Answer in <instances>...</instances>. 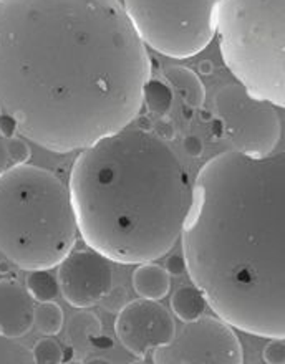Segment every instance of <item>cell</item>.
Returning a JSON list of instances; mask_svg holds the SVG:
<instances>
[{
	"label": "cell",
	"instance_id": "5bb4252c",
	"mask_svg": "<svg viewBox=\"0 0 285 364\" xmlns=\"http://www.w3.org/2000/svg\"><path fill=\"white\" fill-rule=\"evenodd\" d=\"M207 306V300L204 293L196 285L180 287L171 296V308L175 315L181 321H195L197 318L204 315Z\"/></svg>",
	"mask_w": 285,
	"mask_h": 364
},
{
	"label": "cell",
	"instance_id": "7c38bea8",
	"mask_svg": "<svg viewBox=\"0 0 285 364\" xmlns=\"http://www.w3.org/2000/svg\"><path fill=\"white\" fill-rule=\"evenodd\" d=\"M162 75L172 90H176L181 95L185 105L195 109L204 108L206 87L196 72H192L187 67H181V65H175V67H166Z\"/></svg>",
	"mask_w": 285,
	"mask_h": 364
},
{
	"label": "cell",
	"instance_id": "d590c367",
	"mask_svg": "<svg viewBox=\"0 0 285 364\" xmlns=\"http://www.w3.org/2000/svg\"><path fill=\"white\" fill-rule=\"evenodd\" d=\"M0 111H2V103H0Z\"/></svg>",
	"mask_w": 285,
	"mask_h": 364
},
{
	"label": "cell",
	"instance_id": "52a82bcc",
	"mask_svg": "<svg viewBox=\"0 0 285 364\" xmlns=\"http://www.w3.org/2000/svg\"><path fill=\"white\" fill-rule=\"evenodd\" d=\"M216 113L226 128L232 151L262 158L274 153L282 126L276 108L239 85H227L216 96Z\"/></svg>",
	"mask_w": 285,
	"mask_h": 364
},
{
	"label": "cell",
	"instance_id": "e0dca14e",
	"mask_svg": "<svg viewBox=\"0 0 285 364\" xmlns=\"http://www.w3.org/2000/svg\"><path fill=\"white\" fill-rule=\"evenodd\" d=\"M27 291L38 303L53 301L60 293L58 278H55L48 270H32L25 280Z\"/></svg>",
	"mask_w": 285,
	"mask_h": 364
},
{
	"label": "cell",
	"instance_id": "3957f363",
	"mask_svg": "<svg viewBox=\"0 0 285 364\" xmlns=\"http://www.w3.org/2000/svg\"><path fill=\"white\" fill-rule=\"evenodd\" d=\"M68 189L85 244L116 264L138 265L176 245L195 196L175 151L142 128L81 149Z\"/></svg>",
	"mask_w": 285,
	"mask_h": 364
},
{
	"label": "cell",
	"instance_id": "1f68e13d",
	"mask_svg": "<svg viewBox=\"0 0 285 364\" xmlns=\"http://www.w3.org/2000/svg\"><path fill=\"white\" fill-rule=\"evenodd\" d=\"M12 262H10L9 259L7 260H0V275H7V273H10V270H12Z\"/></svg>",
	"mask_w": 285,
	"mask_h": 364
},
{
	"label": "cell",
	"instance_id": "4316f807",
	"mask_svg": "<svg viewBox=\"0 0 285 364\" xmlns=\"http://www.w3.org/2000/svg\"><path fill=\"white\" fill-rule=\"evenodd\" d=\"M166 272L170 273V275H175V277L185 275V273L187 272V264H186L185 255L170 257L166 262Z\"/></svg>",
	"mask_w": 285,
	"mask_h": 364
},
{
	"label": "cell",
	"instance_id": "603a6c76",
	"mask_svg": "<svg viewBox=\"0 0 285 364\" xmlns=\"http://www.w3.org/2000/svg\"><path fill=\"white\" fill-rule=\"evenodd\" d=\"M264 361L269 364H285V340L284 338H271V343L264 348Z\"/></svg>",
	"mask_w": 285,
	"mask_h": 364
},
{
	"label": "cell",
	"instance_id": "f1b7e54d",
	"mask_svg": "<svg viewBox=\"0 0 285 364\" xmlns=\"http://www.w3.org/2000/svg\"><path fill=\"white\" fill-rule=\"evenodd\" d=\"M211 133H212V138L214 139H222L224 136H226V128H224V123H222V119L217 118L216 119H212V123H211Z\"/></svg>",
	"mask_w": 285,
	"mask_h": 364
},
{
	"label": "cell",
	"instance_id": "7402d4cb",
	"mask_svg": "<svg viewBox=\"0 0 285 364\" xmlns=\"http://www.w3.org/2000/svg\"><path fill=\"white\" fill-rule=\"evenodd\" d=\"M100 303L106 311L116 313V315H118V313L130 303L128 291H126L123 287H115V288H111L108 293H106L105 298Z\"/></svg>",
	"mask_w": 285,
	"mask_h": 364
},
{
	"label": "cell",
	"instance_id": "30bf717a",
	"mask_svg": "<svg viewBox=\"0 0 285 364\" xmlns=\"http://www.w3.org/2000/svg\"><path fill=\"white\" fill-rule=\"evenodd\" d=\"M110 259L93 249L71 250L60 262L57 278L65 301L73 308H90L113 288Z\"/></svg>",
	"mask_w": 285,
	"mask_h": 364
},
{
	"label": "cell",
	"instance_id": "d6a6232c",
	"mask_svg": "<svg viewBox=\"0 0 285 364\" xmlns=\"http://www.w3.org/2000/svg\"><path fill=\"white\" fill-rule=\"evenodd\" d=\"M83 363H88V364H98V363L108 364L110 361L108 360H103V358H100V356H95V358H90V360H85Z\"/></svg>",
	"mask_w": 285,
	"mask_h": 364
},
{
	"label": "cell",
	"instance_id": "5b68a950",
	"mask_svg": "<svg viewBox=\"0 0 285 364\" xmlns=\"http://www.w3.org/2000/svg\"><path fill=\"white\" fill-rule=\"evenodd\" d=\"M216 33L239 83L285 109V0H221Z\"/></svg>",
	"mask_w": 285,
	"mask_h": 364
},
{
	"label": "cell",
	"instance_id": "f546056e",
	"mask_svg": "<svg viewBox=\"0 0 285 364\" xmlns=\"http://www.w3.org/2000/svg\"><path fill=\"white\" fill-rule=\"evenodd\" d=\"M91 346L100 348V350H110V348L113 346V341H111L108 336H105L103 333H101V335H98V336L95 338L93 343H91Z\"/></svg>",
	"mask_w": 285,
	"mask_h": 364
},
{
	"label": "cell",
	"instance_id": "9c48e42d",
	"mask_svg": "<svg viewBox=\"0 0 285 364\" xmlns=\"http://www.w3.org/2000/svg\"><path fill=\"white\" fill-rule=\"evenodd\" d=\"M115 333L131 355L142 360L147 353L167 345L176 336V325L171 313L157 300L140 298L118 313Z\"/></svg>",
	"mask_w": 285,
	"mask_h": 364
},
{
	"label": "cell",
	"instance_id": "4fadbf2b",
	"mask_svg": "<svg viewBox=\"0 0 285 364\" xmlns=\"http://www.w3.org/2000/svg\"><path fill=\"white\" fill-rule=\"evenodd\" d=\"M133 288L141 298L161 300L171 288L170 273L151 262L140 264L138 269L133 272Z\"/></svg>",
	"mask_w": 285,
	"mask_h": 364
},
{
	"label": "cell",
	"instance_id": "2e32d148",
	"mask_svg": "<svg viewBox=\"0 0 285 364\" xmlns=\"http://www.w3.org/2000/svg\"><path fill=\"white\" fill-rule=\"evenodd\" d=\"M142 103H146L147 109L152 114L165 118L172 108L175 103V90L167 82L161 80H150L145 87V96H142Z\"/></svg>",
	"mask_w": 285,
	"mask_h": 364
},
{
	"label": "cell",
	"instance_id": "d4e9b609",
	"mask_svg": "<svg viewBox=\"0 0 285 364\" xmlns=\"http://www.w3.org/2000/svg\"><path fill=\"white\" fill-rule=\"evenodd\" d=\"M17 133H19L17 119L9 113H0V134H2V138L5 139L15 138Z\"/></svg>",
	"mask_w": 285,
	"mask_h": 364
},
{
	"label": "cell",
	"instance_id": "8fae6325",
	"mask_svg": "<svg viewBox=\"0 0 285 364\" xmlns=\"http://www.w3.org/2000/svg\"><path fill=\"white\" fill-rule=\"evenodd\" d=\"M35 306L32 296L14 280H0V335L22 338L32 330Z\"/></svg>",
	"mask_w": 285,
	"mask_h": 364
},
{
	"label": "cell",
	"instance_id": "cb8c5ba5",
	"mask_svg": "<svg viewBox=\"0 0 285 364\" xmlns=\"http://www.w3.org/2000/svg\"><path fill=\"white\" fill-rule=\"evenodd\" d=\"M182 148H185L186 154L192 159L201 158L202 153H204V143L197 134H187L185 139H182Z\"/></svg>",
	"mask_w": 285,
	"mask_h": 364
},
{
	"label": "cell",
	"instance_id": "484cf974",
	"mask_svg": "<svg viewBox=\"0 0 285 364\" xmlns=\"http://www.w3.org/2000/svg\"><path fill=\"white\" fill-rule=\"evenodd\" d=\"M152 133H155L156 136H160L162 141H171V139H175L176 129H175V124H172L170 119L160 118L155 123V126H152Z\"/></svg>",
	"mask_w": 285,
	"mask_h": 364
},
{
	"label": "cell",
	"instance_id": "8992f818",
	"mask_svg": "<svg viewBox=\"0 0 285 364\" xmlns=\"http://www.w3.org/2000/svg\"><path fill=\"white\" fill-rule=\"evenodd\" d=\"M221 0H125L145 45L170 58L196 57L217 32Z\"/></svg>",
	"mask_w": 285,
	"mask_h": 364
},
{
	"label": "cell",
	"instance_id": "7a4b0ae2",
	"mask_svg": "<svg viewBox=\"0 0 285 364\" xmlns=\"http://www.w3.org/2000/svg\"><path fill=\"white\" fill-rule=\"evenodd\" d=\"M181 239L187 273L219 318L285 340V151L207 161Z\"/></svg>",
	"mask_w": 285,
	"mask_h": 364
},
{
	"label": "cell",
	"instance_id": "83f0119b",
	"mask_svg": "<svg viewBox=\"0 0 285 364\" xmlns=\"http://www.w3.org/2000/svg\"><path fill=\"white\" fill-rule=\"evenodd\" d=\"M9 168H10V158L7 151V141H5V138H2V134H0V176H2Z\"/></svg>",
	"mask_w": 285,
	"mask_h": 364
},
{
	"label": "cell",
	"instance_id": "ba28073f",
	"mask_svg": "<svg viewBox=\"0 0 285 364\" xmlns=\"http://www.w3.org/2000/svg\"><path fill=\"white\" fill-rule=\"evenodd\" d=\"M156 364H242L244 351L234 326L222 318L200 316L180 335L152 351Z\"/></svg>",
	"mask_w": 285,
	"mask_h": 364
},
{
	"label": "cell",
	"instance_id": "ac0fdd59",
	"mask_svg": "<svg viewBox=\"0 0 285 364\" xmlns=\"http://www.w3.org/2000/svg\"><path fill=\"white\" fill-rule=\"evenodd\" d=\"M33 323L37 330L45 336H55L63 328V310L58 303L42 301L35 306Z\"/></svg>",
	"mask_w": 285,
	"mask_h": 364
},
{
	"label": "cell",
	"instance_id": "e575fe53",
	"mask_svg": "<svg viewBox=\"0 0 285 364\" xmlns=\"http://www.w3.org/2000/svg\"><path fill=\"white\" fill-rule=\"evenodd\" d=\"M192 109H195V108H191V106H185V109H182V114H185L186 116V118H191V116H192Z\"/></svg>",
	"mask_w": 285,
	"mask_h": 364
},
{
	"label": "cell",
	"instance_id": "4dcf8cb0",
	"mask_svg": "<svg viewBox=\"0 0 285 364\" xmlns=\"http://www.w3.org/2000/svg\"><path fill=\"white\" fill-rule=\"evenodd\" d=\"M212 70H214V67H212V63L209 62V60H204V62H201V65H200L201 75H211Z\"/></svg>",
	"mask_w": 285,
	"mask_h": 364
},
{
	"label": "cell",
	"instance_id": "277c9868",
	"mask_svg": "<svg viewBox=\"0 0 285 364\" xmlns=\"http://www.w3.org/2000/svg\"><path fill=\"white\" fill-rule=\"evenodd\" d=\"M70 189L53 173L32 164L0 176V252L19 269L52 270L76 244Z\"/></svg>",
	"mask_w": 285,
	"mask_h": 364
},
{
	"label": "cell",
	"instance_id": "9a60e30c",
	"mask_svg": "<svg viewBox=\"0 0 285 364\" xmlns=\"http://www.w3.org/2000/svg\"><path fill=\"white\" fill-rule=\"evenodd\" d=\"M101 335V321L93 311H80L68 321V341L73 350L85 351Z\"/></svg>",
	"mask_w": 285,
	"mask_h": 364
},
{
	"label": "cell",
	"instance_id": "44dd1931",
	"mask_svg": "<svg viewBox=\"0 0 285 364\" xmlns=\"http://www.w3.org/2000/svg\"><path fill=\"white\" fill-rule=\"evenodd\" d=\"M7 151L10 164L12 166L27 164L28 159L32 158V149H30V146L25 143L22 138H17V136L7 139Z\"/></svg>",
	"mask_w": 285,
	"mask_h": 364
},
{
	"label": "cell",
	"instance_id": "836d02e7",
	"mask_svg": "<svg viewBox=\"0 0 285 364\" xmlns=\"http://www.w3.org/2000/svg\"><path fill=\"white\" fill-rule=\"evenodd\" d=\"M201 119L202 121H212L214 118L211 116V113H207V111H204V108H201Z\"/></svg>",
	"mask_w": 285,
	"mask_h": 364
},
{
	"label": "cell",
	"instance_id": "6da1fadb",
	"mask_svg": "<svg viewBox=\"0 0 285 364\" xmlns=\"http://www.w3.org/2000/svg\"><path fill=\"white\" fill-rule=\"evenodd\" d=\"M151 60L120 0H0V103L52 153L140 114Z\"/></svg>",
	"mask_w": 285,
	"mask_h": 364
},
{
	"label": "cell",
	"instance_id": "ffe728a7",
	"mask_svg": "<svg viewBox=\"0 0 285 364\" xmlns=\"http://www.w3.org/2000/svg\"><path fill=\"white\" fill-rule=\"evenodd\" d=\"M0 363H35L33 353L24 345L14 341V338L0 335Z\"/></svg>",
	"mask_w": 285,
	"mask_h": 364
},
{
	"label": "cell",
	"instance_id": "d6986e66",
	"mask_svg": "<svg viewBox=\"0 0 285 364\" xmlns=\"http://www.w3.org/2000/svg\"><path fill=\"white\" fill-rule=\"evenodd\" d=\"M32 353L37 364H60L65 361L63 348L52 336H45L35 343Z\"/></svg>",
	"mask_w": 285,
	"mask_h": 364
}]
</instances>
